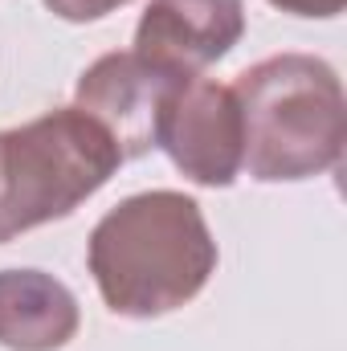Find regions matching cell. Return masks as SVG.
Here are the masks:
<instances>
[{
    "label": "cell",
    "mask_w": 347,
    "mask_h": 351,
    "mask_svg": "<svg viewBox=\"0 0 347 351\" xmlns=\"http://www.w3.org/2000/svg\"><path fill=\"white\" fill-rule=\"evenodd\" d=\"M192 74H172L135 49L127 53H102L86 74L78 78L74 106L86 110L90 119L110 135L123 164L139 160L160 147V127L172 106L176 90Z\"/></svg>",
    "instance_id": "cell-4"
},
{
    "label": "cell",
    "mask_w": 347,
    "mask_h": 351,
    "mask_svg": "<svg viewBox=\"0 0 347 351\" xmlns=\"http://www.w3.org/2000/svg\"><path fill=\"white\" fill-rule=\"evenodd\" d=\"M217 241L200 204L172 188L119 200L90 233L86 265L106 311L160 319L192 302L217 274Z\"/></svg>",
    "instance_id": "cell-1"
},
{
    "label": "cell",
    "mask_w": 347,
    "mask_h": 351,
    "mask_svg": "<svg viewBox=\"0 0 347 351\" xmlns=\"http://www.w3.org/2000/svg\"><path fill=\"white\" fill-rule=\"evenodd\" d=\"M241 37V0H147L135 25V53L172 74H200L229 58Z\"/></svg>",
    "instance_id": "cell-6"
},
{
    "label": "cell",
    "mask_w": 347,
    "mask_h": 351,
    "mask_svg": "<svg viewBox=\"0 0 347 351\" xmlns=\"http://www.w3.org/2000/svg\"><path fill=\"white\" fill-rule=\"evenodd\" d=\"M241 168L261 184L311 180L344 160L347 102L339 74L315 53H278L237 74Z\"/></svg>",
    "instance_id": "cell-2"
},
{
    "label": "cell",
    "mask_w": 347,
    "mask_h": 351,
    "mask_svg": "<svg viewBox=\"0 0 347 351\" xmlns=\"http://www.w3.org/2000/svg\"><path fill=\"white\" fill-rule=\"evenodd\" d=\"M119 168V147L78 106L0 131V245L70 217Z\"/></svg>",
    "instance_id": "cell-3"
},
{
    "label": "cell",
    "mask_w": 347,
    "mask_h": 351,
    "mask_svg": "<svg viewBox=\"0 0 347 351\" xmlns=\"http://www.w3.org/2000/svg\"><path fill=\"white\" fill-rule=\"evenodd\" d=\"M270 4L290 16H307V21H331L347 8V0H270Z\"/></svg>",
    "instance_id": "cell-9"
},
{
    "label": "cell",
    "mask_w": 347,
    "mask_h": 351,
    "mask_svg": "<svg viewBox=\"0 0 347 351\" xmlns=\"http://www.w3.org/2000/svg\"><path fill=\"white\" fill-rule=\"evenodd\" d=\"M160 147L176 172L200 188H229L241 176V110L233 86L213 78H184L160 127Z\"/></svg>",
    "instance_id": "cell-5"
},
{
    "label": "cell",
    "mask_w": 347,
    "mask_h": 351,
    "mask_svg": "<svg viewBox=\"0 0 347 351\" xmlns=\"http://www.w3.org/2000/svg\"><path fill=\"white\" fill-rule=\"evenodd\" d=\"M53 16H62V21H74V25H86V21H102V16H110V12H119L123 4H131V0H41Z\"/></svg>",
    "instance_id": "cell-8"
},
{
    "label": "cell",
    "mask_w": 347,
    "mask_h": 351,
    "mask_svg": "<svg viewBox=\"0 0 347 351\" xmlns=\"http://www.w3.org/2000/svg\"><path fill=\"white\" fill-rule=\"evenodd\" d=\"M82 327L78 298L45 269H0V348L58 351Z\"/></svg>",
    "instance_id": "cell-7"
}]
</instances>
